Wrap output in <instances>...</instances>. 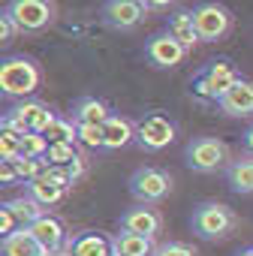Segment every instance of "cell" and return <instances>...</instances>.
<instances>
[{"label":"cell","instance_id":"ffe728a7","mask_svg":"<svg viewBox=\"0 0 253 256\" xmlns=\"http://www.w3.org/2000/svg\"><path fill=\"white\" fill-rule=\"evenodd\" d=\"M108 118H112L108 106L102 100H96V96H82L76 102V108H72V120L76 124H96V126H102Z\"/></svg>","mask_w":253,"mask_h":256},{"label":"cell","instance_id":"5b68a950","mask_svg":"<svg viewBox=\"0 0 253 256\" xmlns=\"http://www.w3.org/2000/svg\"><path fill=\"white\" fill-rule=\"evenodd\" d=\"M126 190H130V196L139 205H157L172 193V175L157 169V166H142L130 175Z\"/></svg>","mask_w":253,"mask_h":256},{"label":"cell","instance_id":"7a4b0ae2","mask_svg":"<svg viewBox=\"0 0 253 256\" xmlns=\"http://www.w3.org/2000/svg\"><path fill=\"white\" fill-rule=\"evenodd\" d=\"M190 226L199 238L205 241H217V238H226L235 226H238V217L229 205L223 202H202L193 208V217H190Z\"/></svg>","mask_w":253,"mask_h":256},{"label":"cell","instance_id":"6da1fadb","mask_svg":"<svg viewBox=\"0 0 253 256\" xmlns=\"http://www.w3.org/2000/svg\"><path fill=\"white\" fill-rule=\"evenodd\" d=\"M238 70L229 60H211L208 66H202L193 78H190V90L205 100V102H220V96L238 82Z\"/></svg>","mask_w":253,"mask_h":256},{"label":"cell","instance_id":"836d02e7","mask_svg":"<svg viewBox=\"0 0 253 256\" xmlns=\"http://www.w3.org/2000/svg\"><path fill=\"white\" fill-rule=\"evenodd\" d=\"M244 148H247V151L253 154V126H250V130L244 133Z\"/></svg>","mask_w":253,"mask_h":256},{"label":"cell","instance_id":"4fadbf2b","mask_svg":"<svg viewBox=\"0 0 253 256\" xmlns=\"http://www.w3.org/2000/svg\"><path fill=\"white\" fill-rule=\"evenodd\" d=\"M217 108L229 118H247L253 114V82L247 78H238L217 102Z\"/></svg>","mask_w":253,"mask_h":256},{"label":"cell","instance_id":"52a82bcc","mask_svg":"<svg viewBox=\"0 0 253 256\" xmlns=\"http://www.w3.org/2000/svg\"><path fill=\"white\" fill-rule=\"evenodd\" d=\"M12 22L18 24L22 34H40L48 24H54V0H12L6 6Z\"/></svg>","mask_w":253,"mask_h":256},{"label":"cell","instance_id":"44dd1931","mask_svg":"<svg viewBox=\"0 0 253 256\" xmlns=\"http://www.w3.org/2000/svg\"><path fill=\"white\" fill-rule=\"evenodd\" d=\"M28 196H34L36 202H42V205L48 208V205H58V202L66 196V187H64V184H58V181H52V178L42 172L40 178L28 181Z\"/></svg>","mask_w":253,"mask_h":256},{"label":"cell","instance_id":"d6a6232c","mask_svg":"<svg viewBox=\"0 0 253 256\" xmlns=\"http://www.w3.org/2000/svg\"><path fill=\"white\" fill-rule=\"evenodd\" d=\"M145 4H148V10H169L178 0H145Z\"/></svg>","mask_w":253,"mask_h":256},{"label":"cell","instance_id":"d590c367","mask_svg":"<svg viewBox=\"0 0 253 256\" xmlns=\"http://www.w3.org/2000/svg\"><path fill=\"white\" fill-rule=\"evenodd\" d=\"M238 256H253V247H247V250H241Z\"/></svg>","mask_w":253,"mask_h":256},{"label":"cell","instance_id":"f1b7e54d","mask_svg":"<svg viewBox=\"0 0 253 256\" xmlns=\"http://www.w3.org/2000/svg\"><path fill=\"white\" fill-rule=\"evenodd\" d=\"M151 256H199V253L184 241H166V244H157Z\"/></svg>","mask_w":253,"mask_h":256},{"label":"cell","instance_id":"d6986e66","mask_svg":"<svg viewBox=\"0 0 253 256\" xmlns=\"http://www.w3.org/2000/svg\"><path fill=\"white\" fill-rule=\"evenodd\" d=\"M166 34L175 36V40H178L181 46H187V48H193L196 42H202V40H199V30H196V22H193V10L175 12V16L169 18V24H166Z\"/></svg>","mask_w":253,"mask_h":256},{"label":"cell","instance_id":"1f68e13d","mask_svg":"<svg viewBox=\"0 0 253 256\" xmlns=\"http://www.w3.org/2000/svg\"><path fill=\"white\" fill-rule=\"evenodd\" d=\"M0 184H4V187L18 184V172L12 166V160H0Z\"/></svg>","mask_w":253,"mask_h":256},{"label":"cell","instance_id":"4dcf8cb0","mask_svg":"<svg viewBox=\"0 0 253 256\" xmlns=\"http://www.w3.org/2000/svg\"><path fill=\"white\" fill-rule=\"evenodd\" d=\"M18 229V220L12 217V211L6 205H0V235H12Z\"/></svg>","mask_w":253,"mask_h":256},{"label":"cell","instance_id":"9a60e30c","mask_svg":"<svg viewBox=\"0 0 253 256\" xmlns=\"http://www.w3.org/2000/svg\"><path fill=\"white\" fill-rule=\"evenodd\" d=\"M28 229L36 235V241H40L46 250H64V247H66V241H70L66 226H64L58 217H52V214H42V217H40V220H34Z\"/></svg>","mask_w":253,"mask_h":256},{"label":"cell","instance_id":"484cf974","mask_svg":"<svg viewBox=\"0 0 253 256\" xmlns=\"http://www.w3.org/2000/svg\"><path fill=\"white\" fill-rule=\"evenodd\" d=\"M18 151H22V133L0 126V160H16Z\"/></svg>","mask_w":253,"mask_h":256},{"label":"cell","instance_id":"ac0fdd59","mask_svg":"<svg viewBox=\"0 0 253 256\" xmlns=\"http://www.w3.org/2000/svg\"><path fill=\"white\" fill-rule=\"evenodd\" d=\"M112 247H114V256H151L157 244H154L151 235L120 229L118 235H112Z\"/></svg>","mask_w":253,"mask_h":256},{"label":"cell","instance_id":"e0dca14e","mask_svg":"<svg viewBox=\"0 0 253 256\" xmlns=\"http://www.w3.org/2000/svg\"><path fill=\"white\" fill-rule=\"evenodd\" d=\"M102 136H106V151H120V148H126V145L136 139V124L130 118L112 114L102 124Z\"/></svg>","mask_w":253,"mask_h":256},{"label":"cell","instance_id":"4316f807","mask_svg":"<svg viewBox=\"0 0 253 256\" xmlns=\"http://www.w3.org/2000/svg\"><path fill=\"white\" fill-rule=\"evenodd\" d=\"M46 151H48V139L42 133H24L22 136L18 157H46Z\"/></svg>","mask_w":253,"mask_h":256},{"label":"cell","instance_id":"5bb4252c","mask_svg":"<svg viewBox=\"0 0 253 256\" xmlns=\"http://www.w3.org/2000/svg\"><path fill=\"white\" fill-rule=\"evenodd\" d=\"M120 229L126 232H139V235H157L163 229V217L157 208L151 205H139V208H130V211H124L120 214Z\"/></svg>","mask_w":253,"mask_h":256},{"label":"cell","instance_id":"ba28073f","mask_svg":"<svg viewBox=\"0 0 253 256\" xmlns=\"http://www.w3.org/2000/svg\"><path fill=\"white\" fill-rule=\"evenodd\" d=\"M175 124L163 114V112H151L145 118L136 120V142L145 151H163L175 142Z\"/></svg>","mask_w":253,"mask_h":256},{"label":"cell","instance_id":"603a6c76","mask_svg":"<svg viewBox=\"0 0 253 256\" xmlns=\"http://www.w3.org/2000/svg\"><path fill=\"white\" fill-rule=\"evenodd\" d=\"M4 205H6V208L12 211V217L18 220V229H28L34 220H40V217L46 214V211H42L46 205H42V202H36V199H34V196H28V193H24V196H18V199H10V202H4Z\"/></svg>","mask_w":253,"mask_h":256},{"label":"cell","instance_id":"8992f818","mask_svg":"<svg viewBox=\"0 0 253 256\" xmlns=\"http://www.w3.org/2000/svg\"><path fill=\"white\" fill-rule=\"evenodd\" d=\"M58 114L46 106V102H36V100H30V102H18V106H12L4 118H0V126H10V130H16V133H46L48 130V124L54 120Z\"/></svg>","mask_w":253,"mask_h":256},{"label":"cell","instance_id":"3957f363","mask_svg":"<svg viewBox=\"0 0 253 256\" xmlns=\"http://www.w3.org/2000/svg\"><path fill=\"white\" fill-rule=\"evenodd\" d=\"M184 163L193 169V172H202V175H211L217 169H223L229 163V148L223 139L217 136H196L187 142L184 148Z\"/></svg>","mask_w":253,"mask_h":256},{"label":"cell","instance_id":"d4e9b609","mask_svg":"<svg viewBox=\"0 0 253 256\" xmlns=\"http://www.w3.org/2000/svg\"><path fill=\"white\" fill-rule=\"evenodd\" d=\"M78 160L72 142H48V151H46V163L52 166H72Z\"/></svg>","mask_w":253,"mask_h":256},{"label":"cell","instance_id":"7c38bea8","mask_svg":"<svg viewBox=\"0 0 253 256\" xmlns=\"http://www.w3.org/2000/svg\"><path fill=\"white\" fill-rule=\"evenodd\" d=\"M64 250H66V256H114L112 238L102 235V232H94V229L70 235V241H66Z\"/></svg>","mask_w":253,"mask_h":256},{"label":"cell","instance_id":"9c48e42d","mask_svg":"<svg viewBox=\"0 0 253 256\" xmlns=\"http://www.w3.org/2000/svg\"><path fill=\"white\" fill-rule=\"evenodd\" d=\"M148 12L151 10H148L145 0H106L100 18L112 30H133V28H139L145 22Z\"/></svg>","mask_w":253,"mask_h":256},{"label":"cell","instance_id":"277c9868","mask_svg":"<svg viewBox=\"0 0 253 256\" xmlns=\"http://www.w3.org/2000/svg\"><path fill=\"white\" fill-rule=\"evenodd\" d=\"M40 88V66L30 58L0 60V90L6 96H28Z\"/></svg>","mask_w":253,"mask_h":256},{"label":"cell","instance_id":"cb8c5ba5","mask_svg":"<svg viewBox=\"0 0 253 256\" xmlns=\"http://www.w3.org/2000/svg\"><path fill=\"white\" fill-rule=\"evenodd\" d=\"M42 136H46L48 142H76V139H78V126H76L72 118H54Z\"/></svg>","mask_w":253,"mask_h":256},{"label":"cell","instance_id":"83f0119b","mask_svg":"<svg viewBox=\"0 0 253 256\" xmlns=\"http://www.w3.org/2000/svg\"><path fill=\"white\" fill-rule=\"evenodd\" d=\"M78 126V142L88 148H106V136H102V126L96 124H76Z\"/></svg>","mask_w":253,"mask_h":256},{"label":"cell","instance_id":"30bf717a","mask_svg":"<svg viewBox=\"0 0 253 256\" xmlns=\"http://www.w3.org/2000/svg\"><path fill=\"white\" fill-rule=\"evenodd\" d=\"M193 22L202 42H217L232 30V12L223 4H199L193 10Z\"/></svg>","mask_w":253,"mask_h":256},{"label":"cell","instance_id":"f546056e","mask_svg":"<svg viewBox=\"0 0 253 256\" xmlns=\"http://www.w3.org/2000/svg\"><path fill=\"white\" fill-rule=\"evenodd\" d=\"M16 34H22V30H18V24L12 22V16L4 10V16H0V42H4V46H6V42H12V40H16Z\"/></svg>","mask_w":253,"mask_h":256},{"label":"cell","instance_id":"e575fe53","mask_svg":"<svg viewBox=\"0 0 253 256\" xmlns=\"http://www.w3.org/2000/svg\"><path fill=\"white\" fill-rule=\"evenodd\" d=\"M42 256H66V250H46Z\"/></svg>","mask_w":253,"mask_h":256},{"label":"cell","instance_id":"7402d4cb","mask_svg":"<svg viewBox=\"0 0 253 256\" xmlns=\"http://www.w3.org/2000/svg\"><path fill=\"white\" fill-rule=\"evenodd\" d=\"M226 181L235 193H253V154L250 157H241V160H232L226 166Z\"/></svg>","mask_w":253,"mask_h":256},{"label":"cell","instance_id":"2e32d148","mask_svg":"<svg viewBox=\"0 0 253 256\" xmlns=\"http://www.w3.org/2000/svg\"><path fill=\"white\" fill-rule=\"evenodd\" d=\"M46 247L36 241L30 229H16L12 235H4L0 241V256H42Z\"/></svg>","mask_w":253,"mask_h":256},{"label":"cell","instance_id":"8fae6325","mask_svg":"<svg viewBox=\"0 0 253 256\" xmlns=\"http://www.w3.org/2000/svg\"><path fill=\"white\" fill-rule=\"evenodd\" d=\"M187 46H181L175 36H169L166 30L163 34H157V36H151L148 42H145V58L157 66V70H172V66H178V64H184V58H187Z\"/></svg>","mask_w":253,"mask_h":256}]
</instances>
